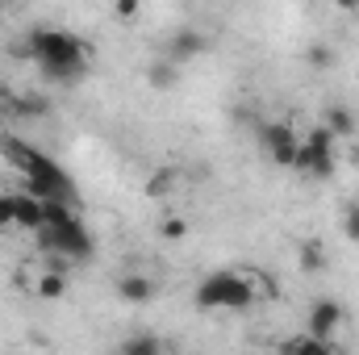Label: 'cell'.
<instances>
[{"label": "cell", "instance_id": "cell-20", "mask_svg": "<svg viewBox=\"0 0 359 355\" xmlns=\"http://www.w3.org/2000/svg\"><path fill=\"white\" fill-rule=\"evenodd\" d=\"M343 234H347V243H359V205L343 209Z\"/></svg>", "mask_w": 359, "mask_h": 355}, {"label": "cell", "instance_id": "cell-2", "mask_svg": "<svg viewBox=\"0 0 359 355\" xmlns=\"http://www.w3.org/2000/svg\"><path fill=\"white\" fill-rule=\"evenodd\" d=\"M259 301L255 272H213L196 284L201 309H251Z\"/></svg>", "mask_w": 359, "mask_h": 355}, {"label": "cell", "instance_id": "cell-1", "mask_svg": "<svg viewBox=\"0 0 359 355\" xmlns=\"http://www.w3.org/2000/svg\"><path fill=\"white\" fill-rule=\"evenodd\" d=\"M25 59H34L46 80L72 84V80H80V76L88 72L92 46L84 38L59 29V25H38V29H29V38H25Z\"/></svg>", "mask_w": 359, "mask_h": 355}, {"label": "cell", "instance_id": "cell-14", "mask_svg": "<svg viewBox=\"0 0 359 355\" xmlns=\"http://www.w3.org/2000/svg\"><path fill=\"white\" fill-rule=\"evenodd\" d=\"M34 297H42V301H59L63 293H67V280H63V272H42L38 280H34V288H29Z\"/></svg>", "mask_w": 359, "mask_h": 355}, {"label": "cell", "instance_id": "cell-10", "mask_svg": "<svg viewBox=\"0 0 359 355\" xmlns=\"http://www.w3.org/2000/svg\"><path fill=\"white\" fill-rule=\"evenodd\" d=\"M147 84H151L155 92L180 88V63L176 59H168V55H159L155 63H147Z\"/></svg>", "mask_w": 359, "mask_h": 355}, {"label": "cell", "instance_id": "cell-12", "mask_svg": "<svg viewBox=\"0 0 359 355\" xmlns=\"http://www.w3.org/2000/svg\"><path fill=\"white\" fill-rule=\"evenodd\" d=\"M322 126H326L334 138H351V134H355V113L343 109V105H330V109L322 113Z\"/></svg>", "mask_w": 359, "mask_h": 355}, {"label": "cell", "instance_id": "cell-22", "mask_svg": "<svg viewBox=\"0 0 359 355\" xmlns=\"http://www.w3.org/2000/svg\"><path fill=\"white\" fill-rule=\"evenodd\" d=\"M339 13H359V0H334Z\"/></svg>", "mask_w": 359, "mask_h": 355}, {"label": "cell", "instance_id": "cell-16", "mask_svg": "<svg viewBox=\"0 0 359 355\" xmlns=\"http://www.w3.org/2000/svg\"><path fill=\"white\" fill-rule=\"evenodd\" d=\"M159 347H163V343H159L155 335H134V339L121 343V355H155Z\"/></svg>", "mask_w": 359, "mask_h": 355}, {"label": "cell", "instance_id": "cell-5", "mask_svg": "<svg viewBox=\"0 0 359 355\" xmlns=\"http://www.w3.org/2000/svg\"><path fill=\"white\" fill-rule=\"evenodd\" d=\"M259 138H264V155H268L276 168H297V151H301V138H297L292 121H268Z\"/></svg>", "mask_w": 359, "mask_h": 355}, {"label": "cell", "instance_id": "cell-8", "mask_svg": "<svg viewBox=\"0 0 359 355\" xmlns=\"http://www.w3.org/2000/svg\"><path fill=\"white\" fill-rule=\"evenodd\" d=\"M13 222H17V230L34 234L42 226V196H34L29 188H17L13 192Z\"/></svg>", "mask_w": 359, "mask_h": 355}, {"label": "cell", "instance_id": "cell-15", "mask_svg": "<svg viewBox=\"0 0 359 355\" xmlns=\"http://www.w3.org/2000/svg\"><path fill=\"white\" fill-rule=\"evenodd\" d=\"M305 63L313 72H326V67H334V51L326 42H313V46H305Z\"/></svg>", "mask_w": 359, "mask_h": 355}, {"label": "cell", "instance_id": "cell-17", "mask_svg": "<svg viewBox=\"0 0 359 355\" xmlns=\"http://www.w3.org/2000/svg\"><path fill=\"white\" fill-rule=\"evenodd\" d=\"M322 267H326L322 243H301V272H322Z\"/></svg>", "mask_w": 359, "mask_h": 355}, {"label": "cell", "instance_id": "cell-21", "mask_svg": "<svg viewBox=\"0 0 359 355\" xmlns=\"http://www.w3.org/2000/svg\"><path fill=\"white\" fill-rule=\"evenodd\" d=\"M0 230H17V222H13V192H0Z\"/></svg>", "mask_w": 359, "mask_h": 355}, {"label": "cell", "instance_id": "cell-18", "mask_svg": "<svg viewBox=\"0 0 359 355\" xmlns=\"http://www.w3.org/2000/svg\"><path fill=\"white\" fill-rule=\"evenodd\" d=\"M159 234H163L168 243H180V239H188V217H180V213H168V217L159 222Z\"/></svg>", "mask_w": 359, "mask_h": 355}, {"label": "cell", "instance_id": "cell-13", "mask_svg": "<svg viewBox=\"0 0 359 355\" xmlns=\"http://www.w3.org/2000/svg\"><path fill=\"white\" fill-rule=\"evenodd\" d=\"M180 188V176L172 172V168H159V172H151L147 176V184H142V192L151 196V201H163V196H172Z\"/></svg>", "mask_w": 359, "mask_h": 355}, {"label": "cell", "instance_id": "cell-9", "mask_svg": "<svg viewBox=\"0 0 359 355\" xmlns=\"http://www.w3.org/2000/svg\"><path fill=\"white\" fill-rule=\"evenodd\" d=\"M155 293H159V284H155L151 276H142V272H130V276L117 280V297H121L126 305H151Z\"/></svg>", "mask_w": 359, "mask_h": 355}, {"label": "cell", "instance_id": "cell-4", "mask_svg": "<svg viewBox=\"0 0 359 355\" xmlns=\"http://www.w3.org/2000/svg\"><path fill=\"white\" fill-rule=\"evenodd\" d=\"M34 239H38L42 251H55V255H72V260H88L92 255V234L80 217L63 222V226H38Z\"/></svg>", "mask_w": 359, "mask_h": 355}, {"label": "cell", "instance_id": "cell-3", "mask_svg": "<svg viewBox=\"0 0 359 355\" xmlns=\"http://www.w3.org/2000/svg\"><path fill=\"white\" fill-rule=\"evenodd\" d=\"M334 134L318 121L305 138H301V151H297V172H305L309 180H330L334 176Z\"/></svg>", "mask_w": 359, "mask_h": 355}, {"label": "cell", "instance_id": "cell-7", "mask_svg": "<svg viewBox=\"0 0 359 355\" xmlns=\"http://www.w3.org/2000/svg\"><path fill=\"white\" fill-rule=\"evenodd\" d=\"M205 51H209V38H205L201 29H192V25H180L176 34L168 38V59H176V63L201 59Z\"/></svg>", "mask_w": 359, "mask_h": 355}, {"label": "cell", "instance_id": "cell-19", "mask_svg": "<svg viewBox=\"0 0 359 355\" xmlns=\"http://www.w3.org/2000/svg\"><path fill=\"white\" fill-rule=\"evenodd\" d=\"M138 13H142V0H113V17H117L121 25H134Z\"/></svg>", "mask_w": 359, "mask_h": 355}, {"label": "cell", "instance_id": "cell-11", "mask_svg": "<svg viewBox=\"0 0 359 355\" xmlns=\"http://www.w3.org/2000/svg\"><path fill=\"white\" fill-rule=\"evenodd\" d=\"M280 351H288V355H330L334 343L322 339V335H313V330H305V335H297V339H284Z\"/></svg>", "mask_w": 359, "mask_h": 355}, {"label": "cell", "instance_id": "cell-6", "mask_svg": "<svg viewBox=\"0 0 359 355\" xmlns=\"http://www.w3.org/2000/svg\"><path fill=\"white\" fill-rule=\"evenodd\" d=\"M343 322H347L343 305H339V301H330V297H322V301H313V305H309L305 330H313V335H322V339H334V330H339Z\"/></svg>", "mask_w": 359, "mask_h": 355}]
</instances>
